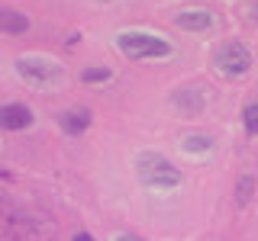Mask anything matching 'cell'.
I'll list each match as a JSON object with an SVG mask.
<instances>
[{"mask_svg": "<svg viewBox=\"0 0 258 241\" xmlns=\"http://www.w3.org/2000/svg\"><path fill=\"white\" fill-rule=\"evenodd\" d=\"M136 174H139L142 187L149 190H174L181 183V171L165 155H152V151L136 158Z\"/></svg>", "mask_w": 258, "mask_h": 241, "instance_id": "1", "label": "cell"}, {"mask_svg": "<svg viewBox=\"0 0 258 241\" xmlns=\"http://www.w3.org/2000/svg\"><path fill=\"white\" fill-rule=\"evenodd\" d=\"M116 48L133 61H145V58H168L171 45L165 39L152 36V32H119L116 36Z\"/></svg>", "mask_w": 258, "mask_h": 241, "instance_id": "2", "label": "cell"}, {"mask_svg": "<svg viewBox=\"0 0 258 241\" xmlns=\"http://www.w3.org/2000/svg\"><path fill=\"white\" fill-rule=\"evenodd\" d=\"M16 74L26 84H32L36 90H48V87L61 84L64 71H61V64H55L48 58H20L16 61Z\"/></svg>", "mask_w": 258, "mask_h": 241, "instance_id": "3", "label": "cell"}, {"mask_svg": "<svg viewBox=\"0 0 258 241\" xmlns=\"http://www.w3.org/2000/svg\"><path fill=\"white\" fill-rule=\"evenodd\" d=\"M216 68H220L226 77H242L252 68V52L242 42H223L216 48Z\"/></svg>", "mask_w": 258, "mask_h": 241, "instance_id": "4", "label": "cell"}, {"mask_svg": "<svg viewBox=\"0 0 258 241\" xmlns=\"http://www.w3.org/2000/svg\"><path fill=\"white\" fill-rule=\"evenodd\" d=\"M32 109L26 103H4L0 106V129H7V132H20V129H29L32 126Z\"/></svg>", "mask_w": 258, "mask_h": 241, "instance_id": "5", "label": "cell"}, {"mask_svg": "<svg viewBox=\"0 0 258 241\" xmlns=\"http://www.w3.org/2000/svg\"><path fill=\"white\" fill-rule=\"evenodd\" d=\"M174 23L181 29H187V32H207L213 26V16H210L204 7H187V10H181L174 16Z\"/></svg>", "mask_w": 258, "mask_h": 241, "instance_id": "6", "label": "cell"}, {"mask_svg": "<svg viewBox=\"0 0 258 241\" xmlns=\"http://www.w3.org/2000/svg\"><path fill=\"white\" fill-rule=\"evenodd\" d=\"M87 126H91V109L78 106V109H64V112H61V129H64L68 135L87 132Z\"/></svg>", "mask_w": 258, "mask_h": 241, "instance_id": "7", "label": "cell"}, {"mask_svg": "<svg viewBox=\"0 0 258 241\" xmlns=\"http://www.w3.org/2000/svg\"><path fill=\"white\" fill-rule=\"evenodd\" d=\"M0 32H4V36H23V32H29V20L16 10L0 7Z\"/></svg>", "mask_w": 258, "mask_h": 241, "instance_id": "8", "label": "cell"}, {"mask_svg": "<svg viewBox=\"0 0 258 241\" xmlns=\"http://www.w3.org/2000/svg\"><path fill=\"white\" fill-rule=\"evenodd\" d=\"M174 103H177V106H181L184 112H197V109H200V103H204V96L194 93V90H184V93H174Z\"/></svg>", "mask_w": 258, "mask_h": 241, "instance_id": "9", "label": "cell"}, {"mask_svg": "<svg viewBox=\"0 0 258 241\" xmlns=\"http://www.w3.org/2000/svg\"><path fill=\"white\" fill-rule=\"evenodd\" d=\"M245 132L248 135H258V100L245 106Z\"/></svg>", "mask_w": 258, "mask_h": 241, "instance_id": "10", "label": "cell"}, {"mask_svg": "<svg viewBox=\"0 0 258 241\" xmlns=\"http://www.w3.org/2000/svg\"><path fill=\"white\" fill-rule=\"evenodd\" d=\"M252 187H255V177H242V180H239V193H236V199H239L242 206L252 199Z\"/></svg>", "mask_w": 258, "mask_h": 241, "instance_id": "11", "label": "cell"}, {"mask_svg": "<svg viewBox=\"0 0 258 241\" xmlns=\"http://www.w3.org/2000/svg\"><path fill=\"white\" fill-rule=\"evenodd\" d=\"M84 80L87 84H103V80H110V68H87Z\"/></svg>", "mask_w": 258, "mask_h": 241, "instance_id": "12", "label": "cell"}, {"mask_svg": "<svg viewBox=\"0 0 258 241\" xmlns=\"http://www.w3.org/2000/svg\"><path fill=\"white\" fill-rule=\"evenodd\" d=\"M210 145H213V142H210L207 135H190V139L184 142V148H187V151H207Z\"/></svg>", "mask_w": 258, "mask_h": 241, "instance_id": "13", "label": "cell"}, {"mask_svg": "<svg viewBox=\"0 0 258 241\" xmlns=\"http://www.w3.org/2000/svg\"><path fill=\"white\" fill-rule=\"evenodd\" d=\"M71 241H94V235H87V231H78V235L71 238Z\"/></svg>", "mask_w": 258, "mask_h": 241, "instance_id": "14", "label": "cell"}, {"mask_svg": "<svg viewBox=\"0 0 258 241\" xmlns=\"http://www.w3.org/2000/svg\"><path fill=\"white\" fill-rule=\"evenodd\" d=\"M116 241H142V238H139V235H119Z\"/></svg>", "mask_w": 258, "mask_h": 241, "instance_id": "15", "label": "cell"}]
</instances>
